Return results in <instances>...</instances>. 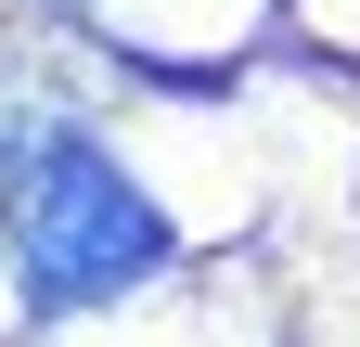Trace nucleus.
<instances>
[{
	"instance_id": "obj_1",
	"label": "nucleus",
	"mask_w": 360,
	"mask_h": 347,
	"mask_svg": "<svg viewBox=\"0 0 360 347\" xmlns=\"http://www.w3.org/2000/svg\"><path fill=\"white\" fill-rule=\"evenodd\" d=\"M13 270L39 309H90L167 270V219L103 142L77 129H26L13 142Z\"/></svg>"
}]
</instances>
